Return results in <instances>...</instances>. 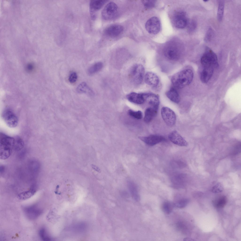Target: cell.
Listing matches in <instances>:
<instances>
[{
	"instance_id": "1",
	"label": "cell",
	"mask_w": 241,
	"mask_h": 241,
	"mask_svg": "<svg viewBox=\"0 0 241 241\" xmlns=\"http://www.w3.org/2000/svg\"><path fill=\"white\" fill-rule=\"evenodd\" d=\"M193 76V73L191 70L185 69L174 75L172 77L171 81L175 87L181 88L189 85Z\"/></svg>"
},
{
	"instance_id": "2",
	"label": "cell",
	"mask_w": 241,
	"mask_h": 241,
	"mask_svg": "<svg viewBox=\"0 0 241 241\" xmlns=\"http://www.w3.org/2000/svg\"><path fill=\"white\" fill-rule=\"evenodd\" d=\"M15 137L1 133L0 134V157L2 160L8 158L13 149Z\"/></svg>"
},
{
	"instance_id": "3",
	"label": "cell",
	"mask_w": 241,
	"mask_h": 241,
	"mask_svg": "<svg viewBox=\"0 0 241 241\" xmlns=\"http://www.w3.org/2000/svg\"><path fill=\"white\" fill-rule=\"evenodd\" d=\"M203 67L211 68L214 69L218 67L219 64L217 55L210 48L206 47L205 51L201 59Z\"/></svg>"
},
{
	"instance_id": "4",
	"label": "cell",
	"mask_w": 241,
	"mask_h": 241,
	"mask_svg": "<svg viewBox=\"0 0 241 241\" xmlns=\"http://www.w3.org/2000/svg\"><path fill=\"white\" fill-rule=\"evenodd\" d=\"M145 69L140 64L133 66L130 72V76L132 82L135 85H138L142 83L144 77Z\"/></svg>"
},
{
	"instance_id": "5",
	"label": "cell",
	"mask_w": 241,
	"mask_h": 241,
	"mask_svg": "<svg viewBox=\"0 0 241 241\" xmlns=\"http://www.w3.org/2000/svg\"><path fill=\"white\" fill-rule=\"evenodd\" d=\"M2 117L6 124L10 127H15L18 124V120L17 117L9 108H7L3 110Z\"/></svg>"
},
{
	"instance_id": "6",
	"label": "cell",
	"mask_w": 241,
	"mask_h": 241,
	"mask_svg": "<svg viewBox=\"0 0 241 241\" xmlns=\"http://www.w3.org/2000/svg\"><path fill=\"white\" fill-rule=\"evenodd\" d=\"M118 7L116 4L113 2L108 4L104 7L101 12V16L104 20H108L114 18L117 12Z\"/></svg>"
},
{
	"instance_id": "7",
	"label": "cell",
	"mask_w": 241,
	"mask_h": 241,
	"mask_svg": "<svg viewBox=\"0 0 241 241\" xmlns=\"http://www.w3.org/2000/svg\"><path fill=\"white\" fill-rule=\"evenodd\" d=\"M165 57L169 60L176 61L179 59L181 56L180 49L176 45L171 44L167 46L164 50Z\"/></svg>"
},
{
	"instance_id": "8",
	"label": "cell",
	"mask_w": 241,
	"mask_h": 241,
	"mask_svg": "<svg viewBox=\"0 0 241 241\" xmlns=\"http://www.w3.org/2000/svg\"><path fill=\"white\" fill-rule=\"evenodd\" d=\"M161 115L165 123L168 125L172 126L175 124L176 116L174 111L167 107H163L161 110Z\"/></svg>"
},
{
	"instance_id": "9",
	"label": "cell",
	"mask_w": 241,
	"mask_h": 241,
	"mask_svg": "<svg viewBox=\"0 0 241 241\" xmlns=\"http://www.w3.org/2000/svg\"><path fill=\"white\" fill-rule=\"evenodd\" d=\"M146 30L151 34H156L159 32L161 24L159 19L156 17H153L149 19L145 25Z\"/></svg>"
},
{
	"instance_id": "10",
	"label": "cell",
	"mask_w": 241,
	"mask_h": 241,
	"mask_svg": "<svg viewBox=\"0 0 241 241\" xmlns=\"http://www.w3.org/2000/svg\"><path fill=\"white\" fill-rule=\"evenodd\" d=\"M174 22L175 26L178 28L182 29L185 27L188 21L185 13L182 11L176 13L174 17Z\"/></svg>"
},
{
	"instance_id": "11",
	"label": "cell",
	"mask_w": 241,
	"mask_h": 241,
	"mask_svg": "<svg viewBox=\"0 0 241 241\" xmlns=\"http://www.w3.org/2000/svg\"><path fill=\"white\" fill-rule=\"evenodd\" d=\"M139 138L147 145L153 146L165 140L163 137L157 135H152L147 137H139Z\"/></svg>"
},
{
	"instance_id": "12",
	"label": "cell",
	"mask_w": 241,
	"mask_h": 241,
	"mask_svg": "<svg viewBox=\"0 0 241 241\" xmlns=\"http://www.w3.org/2000/svg\"><path fill=\"white\" fill-rule=\"evenodd\" d=\"M23 211L26 216L31 220L38 218L41 214L42 210L35 205L24 207Z\"/></svg>"
},
{
	"instance_id": "13",
	"label": "cell",
	"mask_w": 241,
	"mask_h": 241,
	"mask_svg": "<svg viewBox=\"0 0 241 241\" xmlns=\"http://www.w3.org/2000/svg\"><path fill=\"white\" fill-rule=\"evenodd\" d=\"M169 140L173 144L181 146H186L188 143L184 138L176 131L171 132L168 135Z\"/></svg>"
},
{
	"instance_id": "14",
	"label": "cell",
	"mask_w": 241,
	"mask_h": 241,
	"mask_svg": "<svg viewBox=\"0 0 241 241\" xmlns=\"http://www.w3.org/2000/svg\"><path fill=\"white\" fill-rule=\"evenodd\" d=\"M124 30L123 27L121 25L113 24L106 28L104 31L105 34L111 37H115L120 35Z\"/></svg>"
},
{
	"instance_id": "15",
	"label": "cell",
	"mask_w": 241,
	"mask_h": 241,
	"mask_svg": "<svg viewBox=\"0 0 241 241\" xmlns=\"http://www.w3.org/2000/svg\"><path fill=\"white\" fill-rule=\"evenodd\" d=\"M107 1L104 0H93L91 1L89 4V11L92 19L93 20L95 19V12L100 9Z\"/></svg>"
},
{
	"instance_id": "16",
	"label": "cell",
	"mask_w": 241,
	"mask_h": 241,
	"mask_svg": "<svg viewBox=\"0 0 241 241\" xmlns=\"http://www.w3.org/2000/svg\"><path fill=\"white\" fill-rule=\"evenodd\" d=\"M144 79L145 83L152 87H157L159 83V80L158 77L152 72H147L145 75Z\"/></svg>"
},
{
	"instance_id": "17",
	"label": "cell",
	"mask_w": 241,
	"mask_h": 241,
	"mask_svg": "<svg viewBox=\"0 0 241 241\" xmlns=\"http://www.w3.org/2000/svg\"><path fill=\"white\" fill-rule=\"evenodd\" d=\"M145 100L147 101L152 107L158 109L159 104L158 96L151 93H144Z\"/></svg>"
},
{
	"instance_id": "18",
	"label": "cell",
	"mask_w": 241,
	"mask_h": 241,
	"mask_svg": "<svg viewBox=\"0 0 241 241\" xmlns=\"http://www.w3.org/2000/svg\"><path fill=\"white\" fill-rule=\"evenodd\" d=\"M126 97L130 102L137 104H142L145 101L144 93L132 92L127 95Z\"/></svg>"
},
{
	"instance_id": "19",
	"label": "cell",
	"mask_w": 241,
	"mask_h": 241,
	"mask_svg": "<svg viewBox=\"0 0 241 241\" xmlns=\"http://www.w3.org/2000/svg\"><path fill=\"white\" fill-rule=\"evenodd\" d=\"M214 69L211 68L203 67L200 75V79L203 83L208 82L212 76Z\"/></svg>"
},
{
	"instance_id": "20",
	"label": "cell",
	"mask_w": 241,
	"mask_h": 241,
	"mask_svg": "<svg viewBox=\"0 0 241 241\" xmlns=\"http://www.w3.org/2000/svg\"><path fill=\"white\" fill-rule=\"evenodd\" d=\"M36 189L35 185H33L28 190L20 193L17 196V198L21 200H25L31 197L35 193Z\"/></svg>"
},
{
	"instance_id": "21",
	"label": "cell",
	"mask_w": 241,
	"mask_h": 241,
	"mask_svg": "<svg viewBox=\"0 0 241 241\" xmlns=\"http://www.w3.org/2000/svg\"><path fill=\"white\" fill-rule=\"evenodd\" d=\"M158 109L153 107L147 108L145 112L144 120L145 122H150L157 115Z\"/></svg>"
},
{
	"instance_id": "22",
	"label": "cell",
	"mask_w": 241,
	"mask_h": 241,
	"mask_svg": "<svg viewBox=\"0 0 241 241\" xmlns=\"http://www.w3.org/2000/svg\"><path fill=\"white\" fill-rule=\"evenodd\" d=\"M128 184L129 191L133 198L135 201H138L140 199V197L136 186L132 181L129 182Z\"/></svg>"
},
{
	"instance_id": "23",
	"label": "cell",
	"mask_w": 241,
	"mask_h": 241,
	"mask_svg": "<svg viewBox=\"0 0 241 241\" xmlns=\"http://www.w3.org/2000/svg\"><path fill=\"white\" fill-rule=\"evenodd\" d=\"M166 94L167 97L173 102L176 103H178L180 102L179 95L175 89L171 88L166 92Z\"/></svg>"
},
{
	"instance_id": "24",
	"label": "cell",
	"mask_w": 241,
	"mask_h": 241,
	"mask_svg": "<svg viewBox=\"0 0 241 241\" xmlns=\"http://www.w3.org/2000/svg\"><path fill=\"white\" fill-rule=\"evenodd\" d=\"M227 201L226 197L224 195L218 198L213 201V204L215 207L222 208L224 207Z\"/></svg>"
},
{
	"instance_id": "25",
	"label": "cell",
	"mask_w": 241,
	"mask_h": 241,
	"mask_svg": "<svg viewBox=\"0 0 241 241\" xmlns=\"http://www.w3.org/2000/svg\"><path fill=\"white\" fill-rule=\"evenodd\" d=\"M76 90L79 93H85L90 94L92 93V90L85 82L81 83L78 86Z\"/></svg>"
},
{
	"instance_id": "26",
	"label": "cell",
	"mask_w": 241,
	"mask_h": 241,
	"mask_svg": "<svg viewBox=\"0 0 241 241\" xmlns=\"http://www.w3.org/2000/svg\"><path fill=\"white\" fill-rule=\"evenodd\" d=\"M103 66L101 62H97L90 67L88 70V73L89 75L93 74L100 71Z\"/></svg>"
},
{
	"instance_id": "27",
	"label": "cell",
	"mask_w": 241,
	"mask_h": 241,
	"mask_svg": "<svg viewBox=\"0 0 241 241\" xmlns=\"http://www.w3.org/2000/svg\"><path fill=\"white\" fill-rule=\"evenodd\" d=\"M224 1L220 0L219 2L217 14V19L219 21H221L223 19L224 15Z\"/></svg>"
},
{
	"instance_id": "28",
	"label": "cell",
	"mask_w": 241,
	"mask_h": 241,
	"mask_svg": "<svg viewBox=\"0 0 241 241\" xmlns=\"http://www.w3.org/2000/svg\"><path fill=\"white\" fill-rule=\"evenodd\" d=\"M15 138V141L13 149L17 151H20L24 147V142L19 137H17Z\"/></svg>"
},
{
	"instance_id": "29",
	"label": "cell",
	"mask_w": 241,
	"mask_h": 241,
	"mask_svg": "<svg viewBox=\"0 0 241 241\" xmlns=\"http://www.w3.org/2000/svg\"><path fill=\"white\" fill-rule=\"evenodd\" d=\"M174 207V203L169 201H166L163 203L162 207L163 211L165 213L169 214L172 212Z\"/></svg>"
},
{
	"instance_id": "30",
	"label": "cell",
	"mask_w": 241,
	"mask_h": 241,
	"mask_svg": "<svg viewBox=\"0 0 241 241\" xmlns=\"http://www.w3.org/2000/svg\"><path fill=\"white\" fill-rule=\"evenodd\" d=\"M189 201V200L188 199H182L174 204V206L178 208H183L186 207Z\"/></svg>"
},
{
	"instance_id": "31",
	"label": "cell",
	"mask_w": 241,
	"mask_h": 241,
	"mask_svg": "<svg viewBox=\"0 0 241 241\" xmlns=\"http://www.w3.org/2000/svg\"><path fill=\"white\" fill-rule=\"evenodd\" d=\"M128 113L131 116L137 119H141L143 117L142 113L140 111H136L129 109L128 111Z\"/></svg>"
},
{
	"instance_id": "32",
	"label": "cell",
	"mask_w": 241,
	"mask_h": 241,
	"mask_svg": "<svg viewBox=\"0 0 241 241\" xmlns=\"http://www.w3.org/2000/svg\"><path fill=\"white\" fill-rule=\"evenodd\" d=\"M214 35V32L211 28H209L204 38V40L206 42L210 41L213 38Z\"/></svg>"
},
{
	"instance_id": "33",
	"label": "cell",
	"mask_w": 241,
	"mask_h": 241,
	"mask_svg": "<svg viewBox=\"0 0 241 241\" xmlns=\"http://www.w3.org/2000/svg\"><path fill=\"white\" fill-rule=\"evenodd\" d=\"M223 190V187L222 185L218 183L212 187V191L214 193H219L222 192Z\"/></svg>"
},
{
	"instance_id": "34",
	"label": "cell",
	"mask_w": 241,
	"mask_h": 241,
	"mask_svg": "<svg viewBox=\"0 0 241 241\" xmlns=\"http://www.w3.org/2000/svg\"><path fill=\"white\" fill-rule=\"evenodd\" d=\"M39 235L41 239L44 241L50 240V238L48 235L46 231L44 228L41 229L39 231Z\"/></svg>"
},
{
	"instance_id": "35",
	"label": "cell",
	"mask_w": 241,
	"mask_h": 241,
	"mask_svg": "<svg viewBox=\"0 0 241 241\" xmlns=\"http://www.w3.org/2000/svg\"><path fill=\"white\" fill-rule=\"evenodd\" d=\"M142 2L145 7L147 8H150L155 6L156 1L154 0H143Z\"/></svg>"
},
{
	"instance_id": "36",
	"label": "cell",
	"mask_w": 241,
	"mask_h": 241,
	"mask_svg": "<svg viewBox=\"0 0 241 241\" xmlns=\"http://www.w3.org/2000/svg\"><path fill=\"white\" fill-rule=\"evenodd\" d=\"M77 78L76 73L75 72H72L70 75L69 77V80L71 83H73L76 82Z\"/></svg>"
},
{
	"instance_id": "37",
	"label": "cell",
	"mask_w": 241,
	"mask_h": 241,
	"mask_svg": "<svg viewBox=\"0 0 241 241\" xmlns=\"http://www.w3.org/2000/svg\"><path fill=\"white\" fill-rule=\"evenodd\" d=\"M197 23L195 20H192L189 24V30L190 32L194 31L197 27Z\"/></svg>"
},
{
	"instance_id": "38",
	"label": "cell",
	"mask_w": 241,
	"mask_h": 241,
	"mask_svg": "<svg viewBox=\"0 0 241 241\" xmlns=\"http://www.w3.org/2000/svg\"><path fill=\"white\" fill-rule=\"evenodd\" d=\"M91 166L92 168L95 171L99 173H100L101 172V170L96 165L93 164H92L91 165Z\"/></svg>"
},
{
	"instance_id": "39",
	"label": "cell",
	"mask_w": 241,
	"mask_h": 241,
	"mask_svg": "<svg viewBox=\"0 0 241 241\" xmlns=\"http://www.w3.org/2000/svg\"><path fill=\"white\" fill-rule=\"evenodd\" d=\"M5 168L4 167L3 165L0 166V174L2 173L4 171Z\"/></svg>"
},
{
	"instance_id": "40",
	"label": "cell",
	"mask_w": 241,
	"mask_h": 241,
	"mask_svg": "<svg viewBox=\"0 0 241 241\" xmlns=\"http://www.w3.org/2000/svg\"><path fill=\"white\" fill-rule=\"evenodd\" d=\"M184 239V241H194L196 240L193 239L189 238H186Z\"/></svg>"
},
{
	"instance_id": "41",
	"label": "cell",
	"mask_w": 241,
	"mask_h": 241,
	"mask_svg": "<svg viewBox=\"0 0 241 241\" xmlns=\"http://www.w3.org/2000/svg\"><path fill=\"white\" fill-rule=\"evenodd\" d=\"M208 1V0H204V1L205 2H206V1Z\"/></svg>"
}]
</instances>
